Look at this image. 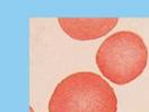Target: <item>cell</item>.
I'll return each mask as SVG.
<instances>
[{"label":"cell","mask_w":149,"mask_h":112,"mask_svg":"<svg viewBox=\"0 0 149 112\" xmlns=\"http://www.w3.org/2000/svg\"><path fill=\"white\" fill-rule=\"evenodd\" d=\"M49 112H118V97L100 75L78 71L56 86L49 101Z\"/></svg>","instance_id":"6da1fadb"},{"label":"cell","mask_w":149,"mask_h":112,"mask_svg":"<svg viewBox=\"0 0 149 112\" xmlns=\"http://www.w3.org/2000/svg\"><path fill=\"white\" fill-rule=\"evenodd\" d=\"M148 64V49L139 34L119 31L106 37L96 52V66L111 83L125 85L137 79Z\"/></svg>","instance_id":"7a4b0ae2"},{"label":"cell","mask_w":149,"mask_h":112,"mask_svg":"<svg viewBox=\"0 0 149 112\" xmlns=\"http://www.w3.org/2000/svg\"><path fill=\"white\" fill-rule=\"evenodd\" d=\"M58 23L68 36L91 41L105 36L119 23L116 17H60Z\"/></svg>","instance_id":"3957f363"},{"label":"cell","mask_w":149,"mask_h":112,"mask_svg":"<svg viewBox=\"0 0 149 112\" xmlns=\"http://www.w3.org/2000/svg\"><path fill=\"white\" fill-rule=\"evenodd\" d=\"M28 110H29V112H35V111H34V109H33L32 106H29V109H28Z\"/></svg>","instance_id":"277c9868"}]
</instances>
